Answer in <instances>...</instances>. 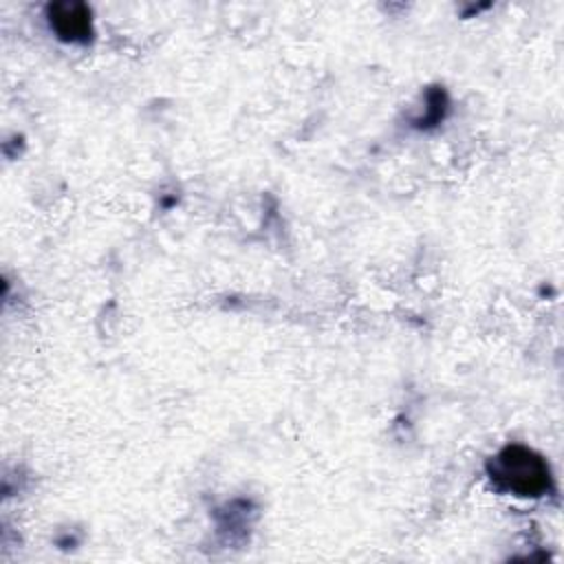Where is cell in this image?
Wrapping results in <instances>:
<instances>
[{
  "mask_svg": "<svg viewBox=\"0 0 564 564\" xmlns=\"http://www.w3.org/2000/svg\"><path fill=\"white\" fill-rule=\"evenodd\" d=\"M491 480L513 496L538 498L551 487L549 465L540 454L522 445H507L489 463Z\"/></svg>",
  "mask_w": 564,
  "mask_h": 564,
  "instance_id": "1",
  "label": "cell"
},
{
  "mask_svg": "<svg viewBox=\"0 0 564 564\" xmlns=\"http://www.w3.org/2000/svg\"><path fill=\"white\" fill-rule=\"evenodd\" d=\"M48 22L57 37L66 42H86L93 33L90 11L82 2H55L48 7Z\"/></svg>",
  "mask_w": 564,
  "mask_h": 564,
  "instance_id": "2",
  "label": "cell"
}]
</instances>
